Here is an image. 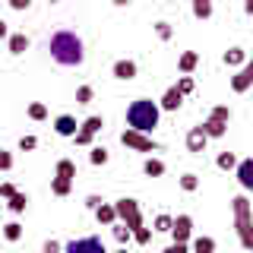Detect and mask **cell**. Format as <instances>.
I'll use <instances>...</instances> for the list:
<instances>
[{
  "instance_id": "cell-1",
  "label": "cell",
  "mask_w": 253,
  "mask_h": 253,
  "mask_svg": "<svg viewBox=\"0 0 253 253\" xmlns=\"http://www.w3.org/2000/svg\"><path fill=\"white\" fill-rule=\"evenodd\" d=\"M51 57L60 63V67H79L85 60V47H83V38L70 29H60L51 35V44H47Z\"/></svg>"
},
{
  "instance_id": "cell-2",
  "label": "cell",
  "mask_w": 253,
  "mask_h": 253,
  "mask_svg": "<svg viewBox=\"0 0 253 253\" xmlns=\"http://www.w3.org/2000/svg\"><path fill=\"white\" fill-rule=\"evenodd\" d=\"M114 212H117V221L130 228V234H133V241H136V244H149V241H152V231L142 225L139 200H133V196H124V200L114 203Z\"/></svg>"
},
{
  "instance_id": "cell-3",
  "label": "cell",
  "mask_w": 253,
  "mask_h": 253,
  "mask_svg": "<svg viewBox=\"0 0 253 253\" xmlns=\"http://www.w3.org/2000/svg\"><path fill=\"white\" fill-rule=\"evenodd\" d=\"M158 121H162V108H158L152 98H136L126 108V124H130V130H139V133H149V136H152Z\"/></svg>"
},
{
  "instance_id": "cell-4",
  "label": "cell",
  "mask_w": 253,
  "mask_h": 253,
  "mask_svg": "<svg viewBox=\"0 0 253 253\" xmlns=\"http://www.w3.org/2000/svg\"><path fill=\"white\" fill-rule=\"evenodd\" d=\"M231 212H234V231L241 237V247L253 250V212H250L247 193H241V196L231 200Z\"/></svg>"
},
{
  "instance_id": "cell-5",
  "label": "cell",
  "mask_w": 253,
  "mask_h": 253,
  "mask_svg": "<svg viewBox=\"0 0 253 253\" xmlns=\"http://www.w3.org/2000/svg\"><path fill=\"white\" fill-rule=\"evenodd\" d=\"M228 121H231V108H228V105H215V108L209 111V117H206L200 126H203V133H206L209 139H218V136H225Z\"/></svg>"
},
{
  "instance_id": "cell-6",
  "label": "cell",
  "mask_w": 253,
  "mask_h": 253,
  "mask_svg": "<svg viewBox=\"0 0 253 253\" xmlns=\"http://www.w3.org/2000/svg\"><path fill=\"white\" fill-rule=\"evenodd\" d=\"M121 142L126 149H133V152H142V155H149V152H158V142L149 136V133H139V130H124L121 133Z\"/></svg>"
},
{
  "instance_id": "cell-7",
  "label": "cell",
  "mask_w": 253,
  "mask_h": 253,
  "mask_svg": "<svg viewBox=\"0 0 253 253\" xmlns=\"http://www.w3.org/2000/svg\"><path fill=\"white\" fill-rule=\"evenodd\" d=\"M105 126V121H101L98 114H92V117H85L83 124H79V130L73 133V139H76V146H92V136Z\"/></svg>"
},
{
  "instance_id": "cell-8",
  "label": "cell",
  "mask_w": 253,
  "mask_h": 253,
  "mask_svg": "<svg viewBox=\"0 0 253 253\" xmlns=\"http://www.w3.org/2000/svg\"><path fill=\"white\" fill-rule=\"evenodd\" d=\"M63 253H108L101 237H76V241L63 244Z\"/></svg>"
},
{
  "instance_id": "cell-9",
  "label": "cell",
  "mask_w": 253,
  "mask_h": 253,
  "mask_svg": "<svg viewBox=\"0 0 253 253\" xmlns=\"http://www.w3.org/2000/svg\"><path fill=\"white\" fill-rule=\"evenodd\" d=\"M171 237H174V244H187L190 237H193V218L190 215H177L171 221V231H168Z\"/></svg>"
},
{
  "instance_id": "cell-10",
  "label": "cell",
  "mask_w": 253,
  "mask_h": 253,
  "mask_svg": "<svg viewBox=\"0 0 253 253\" xmlns=\"http://www.w3.org/2000/svg\"><path fill=\"white\" fill-rule=\"evenodd\" d=\"M111 73H114V79H121V83H130V79H136L139 67H136V60H130V57H121V60H114Z\"/></svg>"
},
{
  "instance_id": "cell-11",
  "label": "cell",
  "mask_w": 253,
  "mask_h": 253,
  "mask_svg": "<svg viewBox=\"0 0 253 253\" xmlns=\"http://www.w3.org/2000/svg\"><path fill=\"white\" fill-rule=\"evenodd\" d=\"M250 85H253V63L247 60V63H244L241 70H237V76L231 79V89H234L237 95H244V92L250 89Z\"/></svg>"
},
{
  "instance_id": "cell-12",
  "label": "cell",
  "mask_w": 253,
  "mask_h": 253,
  "mask_svg": "<svg viewBox=\"0 0 253 253\" xmlns=\"http://www.w3.org/2000/svg\"><path fill=\"white\" fill-rule=\"evenodd\" d=\"M206 146H209V136L203 133V126H190V133H187V149H190L193 155H203Z\"/></svg>"
},
{
  "instance_id": "cell-13",
  "label": "cell",
  "mask_w": 253,
  "mask_h": 253,
  "mask_svg": "<svg viewBox=\"0 0 253 253\" xmlns=\"http://www.w3.org/2000/svg\"><path fill=\"white\" fill-rule=\"evenodd\" d=\"M234 168H237V180H241V187L253 190V158H241Z\"/></svg>"
},
{
  "instance_id": "cell-14",
  "label": "cell",
  "mask_w": 253,
  "mask_h": 253,
  "mask_svg": "<svg viewBox=\"0 0 253 253\" xmlns=\"http://www.w3.org/2000/svg\"><path fill=\"white\" fill-rule=\"evenodd\" d=\"M54 130H57V136H73V133L79 130V124H76L73 114H60L57 121H54Z\"/></svg>"
},
{
  "instance_id": "cell-15",
  "label": "cell",
  "mask_w": 253,
  "mask_h": 253,
  "mask_svg": "<svg viewBox=\"0 0 253 253\" xmlns=\"http://www.w3.org/2000/svg\"><path fill=\"white\" fill-rule=\"evenodd\" d=\"M180 105H184V95L177 92V85H171V89H165L162 105H158V108H165V111H180Z\"/></svg>"
},
{
  "instance_id": "cell-16",
  "label": "cell",
  "mask_w": 253,
  "mask_h": 253,
  "mask_svg": "<svg viewBox=\"0 0 253 253\" xmlns=\"http://www.w3.org/2000/svg\"><path fill=\"white\" fill-rule=\"evenodd\" d=\"M196 67H200V54H196V51H184V54H180V60H177V70H180L184 76H190Z\"/></svg>"
},
{
  "instance_id": "cell-17",
  "label": "cell",
  "mask_w": 253,
  "mask_h": 253,
  "mask_svg": "<svg viewBox=\"0 0 253 253\" xmlns=\"http://www.w3.org/2000/svg\"><path fill=\"white\" fill-rule=\"evenodd\" d=\"M95 218H98L101 225H114V221H117L114 203H98V206H95Z\"/></svg>"
},
{
  "instance_id": "cell-18",
  "label": "cell",
  "mask_w": 253,
  "mask_h": 253,
  "mask_svg": "<svg viewBox=\"0 0 253 253\" xmlns=\"http://www.w3.org/2000/svg\"><path fill=\"white\" fill-rule=\"evenodd\" d=\"M10 38V54H26L29 51V35L26 32H13V35H6Z\"/></svg>"
},
{
  "instance_id": "cell-19",
  "label": "cell",
  "mask_w": 253,
  "mask_h": 253,
  "mask_svg": "<svg viewBox=\"0 0 253 253\" xmlns=\"http://www.w3.org/2000/svg\"><path fill=\"white\" fill-rule=\"evenodd\" d=\"M221 60H225L228 67H244V63H247V51H244V47H228Z\"/></svg>"
},
{
  "instance_id": "cell-20",
  "label": "cell",
  "mask_w": 253,
  "mask_h": 253,
  "mask_svg": "<svg viewBox=\"0 0 253 253\" xmlns=\"http://www.w3.org/2000/svg\"><path fill=\"white\" fill-rule=\"evenodd\" d=\"M26 206H29V193H22V190H16L10 200H6V209L16 212V215H19V212H26Z\"/></svg>"
},
{
  "instance_id": "cell-21",
  "label": "cell",
  "mask_w": 253,
  "mask_h": 253,
  "mask_svg": "<svg viewBox=\"0 0 253 253\" xmlns=\"http://www.w3.org/2000/svg\"><path fill=\"white\" fill-rule=\"evenodd\" d=\"M165 171L168 168H165L162 158H146V165H142V174H146V177H162Z\"/></svg>"
},
{
  "instance_id": "cell-22",
  "label": "cell",
  "mask_w": 253,
  "mask_h": 253,
  "mask_svg": "<svg viewBox=\"0 0 253 253\" xmlns=\"http://www.w3.org/2000/svg\"><path fill=\"white\" fill-rule=\"evenodd\" d=\"M190 3H193V16H196V19H212V10H215L212 0H190Z\"/></svg>"
},
{
  "instance_id": "cell-23",
  "label": "cell",
  "mask_w": 253,
  "mask_h": 253,
  "mask_svg": "<svg viewBox=\"0 0 253 253\" xmlns=\"http://www.w3.org/2000/svg\"><path fill=\"white\" fill-rule=\"evenodd\" d=\"M70 190H73V180H70V177H54L51 180V193L54 196H67Z\"/></svg>"
},
{
  "instance_id": "cell-24",
  "label": "cell",
  "mask_w": 253,
  "mask_h": 253,
  "mask_svg": "<svg viewBox=\"0 0 253 253\" xmlns=\"http://www.w3.org/2000/svg\"><path fill=\"white\" fill-rule=\"evenodd\" d=\"M57 177H76V162H70V158H60L57 162Z\"/></svg>"
},
{
  "instance_id": "cell-25",
  "label": "cell",
  "mask_w": 253,
  "mask_h": 253,
  "mask_svg": "<svg viewBox=\"0 0 253 253\" xmlns=\"http://www.w3.org/2000/svg\"><path fill=\"white\" fill-rule=\"evenodd\" d=\"M193 253H215V241H212V237H196Z\"/></svg>"
},
{
  "instance_id": "cell-26",
  "label": "cell",
  "mask_w": 253,
  "mask_h": 253,
  "mask_svg": "<svg viewBox=\"0 0 253 253\" xmlns=\"http://www.w3.org/2000/svg\"><path fill=\"white\" fill-rule=\"evenodd\" d=\"M3 237H6L10 244H16V241L22 237V225H19V221H10V225H3Z\"/></svg>"
},
{
  "instance_id": "cell-27",
  "label": "cell",
  "mask_w": 253,
  "mask_h": 253,
  "mask_svg": "<svg viewBox=\"0 0 253 253\" xmlns=\"http://www.w3.org/2000/svg\"><path fill=\"white\" fill-rule=\"evenodd\" d=\"M111 228H114V241L121 244V247H124V244H126V241L133 237V234H130V228H126V225H121V221H114Z\"/></svg>"
},
{
  "instance_id": "cell-28",
  "label": "cell",
  "mask_w": 253,
  "mask_h": 253,
  "mask_svg": "<svg viewBox=\"0 0 253 253\" xmlns=\"http://www.w3.org/2000/svg\"><path fill=\"white\" fill-rule=\"evenodd\" d=\"M215 165L221 171H231L234 165H237V158H234V152H218V158H215Z\"/></svg>"
},
{
  "instance_id": "cell-29",
  "label": "cell",
  "mask_w": 253,
  "mask_h": 253,
  "mask_svg": "<svg viewBox=\"0 0 253 253\" xmlns=\"http://www.w3.org/2000/svg\"><path fill=\"white\" fill-rule=\"evenodd\" d=\"M108 158H111V155H108L105 146H95L92 152H89V162H92V165H108Z\"/></svg>"
},
{
  "instance_id": "cell-30",
  "label": "cell",
  "mask_w": 253,
  "mask_h": 253,
  "mask_svg": "<svg viewBox=\"0 0 253 253\" xmlns=\"http://www.w3.org/2000/svg\"><path fill=\"white\" fill-rule=\"evenodd\" d=\"M180 190H184V193L200 190V177H196V174H184V177H180Z\"/></svg>"
},
{
  "instance_id": "cell-31",
  "label": "cell",
  "mask_w": 253,
  "mask_h": 253,
  "mask_svg": "<svg viewBox=\"0 0 253 253\" xmlns=\"http://www.w3.org/2000/svg\"><path fill=\"white\" fill-rule=\"evenodd\" d=\"M92 98H95V89H92V85H79V89H76V105H89Z\"/></svg>"
},
{
  "instance_id": "cell-32",
  "label": "cell",
  "mask_w": 253,
  "mask_h": 253,
  "mask_svg": "<svg viewBox=\"0 0 253 253\" xmlns=\"http://www.w3.org/2000/svg\"><path fill=\"white\" fill-rule=\"evenodd\" d=\"M29 117H32V121H44V117H47V105L32 101V105H29Z\"/></svg>"
},
{
  "instance_id": "cell-33",
  "label": "cell",
  "mask_w": 253,
  "mask_h": 253,
  "mask_svg": "<svg viewBox=\"0 0 253 253\" xmlns=\"http://www.w3.org/2000/svg\"><path fill=\"white\" fill-rule=\"evenodd\" d=\"M171 215H168V212H158V215H155V231H171Z\"/></svg>"
},
{
  "instance_id": "cell-34",
  "label": "cell",
  "mask_w": 253,
  "mask_h": 253,
  "mask_svg": "<svg viewBox=\"0 0 253 253\" xmlns=\"http://www.w3.org/2000/svg\"><path fill=\"white\" fill-rule=\"evenodd\" d=\"M177 92L187 98V95L193 92V76H180V79H177Z\"/></svg>"
},
{
  "instance_id": "cell-35",
  "label": "cell",
  "mask_w": 253,
  "mask_h": 253,
  "mask_svg": "<svg viewBox=\"0 0 253 253\" xmlns=\"http://www.w3.org/2000/svg\"><path fill=\"white\" fill-rule=\"evenodd\" d=\"M155 35L162 38V42H171V35H174V32H171L168 22H155Z\"/></svg>"
},
{
  "instance_id": "cell-36",
  "label": "cell",
  "mask_w": 253,
  "mask_h": 253,
  "mask_svg": "<svg viewBox=\"0 0 253 253\" xmlns=\"http://www.w3.org/2000/svg\"><path fill=\"white\" fill-rule=\"evenodd\" d=\"M19 149H22V152H32V149H38V139L35 136H22L19 139Z\"/></svg>"
},
{
  "instance_id": "cell-37",
  "label": "cell",
  "mask_w": 253,
  "mask_h": 253,
  "mask_svg": "<svg viewBox=\"0 0 253 253\" xmlns=\"http://www.w3.org/2000/svg\"><path fill=\"white\" fill-rule=\"evenodd\" d=\"M13 168V152H3L0 149V171H10Z\"/></svg>"
},
{
  "instance_id": "cell-38",
  "label": "cell",
  "mask_w": 253,
  "mask_h": 253,
  "mask_svg": "<svg viewBox=\"0 0 253 253\" xmlns=\"http://www.w3.org/2000/svg\"><path fill=\"white\" fill-rule=\"evenodd\" d=\"M13 193H16V187L10 184V180H3V184H0V196H3V200H10Z\"/></svg>"
},
{
  "instance_id": "cell-39",
  "label": "cell",
  "mask_w": 253,
  "mask_h": 253,
  "mask_svg": "<svg viewBox=\"0 0 253 253\" xmlns=\"http://www.w3.org/2000/svg\"><path fill=\"white\" fill-rule=\"evenodd\" d=\"M6 3H10L16 13H22V10H29V3H32V0H6Z\"/></svg>"
},
{
  "instance_id": "cell-40",
  "label": "cell",
  "mask_w": 253,
  "mask_h": 253,
  "mask_svg": "<svg viewBox=\"0 0 253 253\" xmlns=\"http://www.w3.org/2000/svg\"><path fill=\"white\" fill-rule=\"evenodd\" d=\"M63 247H60V241H44V250L42 253H60Z\"/></svg>"
},
{
  "instance_id": "cell-41",
  "label": "cell",
  "mask_w": 253,
  "mask_h": 253,
  "mask_svg": "<svg viewBox=\"0 0 253 253\" xmlns=\"http://www.w3.org/2000/svg\"><path fill=\"white\" fill-rule=\"evenodd\" d=\"M98 203H101V196H95V193H92V196H85V206H89L92 212H95V206H98Z\"/></svg>"
},
{
  "instance_id": "cell-42",
  "label": "cell",
  "mask_w": 253,
  "mask_h": 253,
  "mask_svg": "<svg viewBox=\"0 0 253 253\" xmlns=\"http://www.w3.org/2000/svg\"><path fill=\"white\" fill-rule=\"evenodd\" d=\"M165 253H187V244H171Z\"/></svg>"
},
{
  "instance_id": "cell-43",
  "label": "cell",
  "mask_w": 253,
  "mask_h": 253,
  "mask_svg": "<svg viewBox=\"0 0 253 253\" xmlns=\"http://www.w3.org/2000/svg\"><path fill=\"white\" fill-rule=\"evenodd\" d=\"M6 35H10V29H6V22H3V19H0V42H3V38H6Z\"/></svg>"
},
{
  "instance_id": "cell-44",
  "label": "cell",
  "mask_w": 253,
  "mask_h": 253,
  "mask_svg": "<svg viewBox=\"0 0 253 253\" xmlns=\"http://www.w3.org/2000/svg\"><path fill=\"white\" fill-rule=\"evenodd\" d=\"M111 3H114V6H130L133 0H111Z\"/></svg>"
},
{
  "instance_id": "cell-45",
  "label": "cell",
  "mask_w": 253,
  "mask_h": 253,
  "mask_svg": "<svg viewBox=\"0 0 253 253\" xmlns=\"http://www.w3.org/2000/svg\"><path fill=\"white\" fill-rule=\"evenodd\" d=\"M244 10H247V13H253V0H244Z\"/></svg>"
},
{
  "instance_id": "cell-46",
  "label": "cell",
  "mask_w": 253,
  "mask_h": 253,
  "mask_svg": "<svg viewBox=\"0 0 253 253\" xmlns=\"http://www.w3.org/2000/svg\"><path fill=\"white\" fill-rule=\"evenodd\" d=\"M117 253H130V250H126V247H121V250H117Z\"/></svg>"
},
{
  "instance_id": "cell-47",
  "label": "cell",
  "mask_w": 253,
  "mask_h": 253,
  "mask_svg": "<svg viewBox=\"0 0 253 253\" xmlns=\"http://www.w3.org/2000/svg\"><path fill=\"white\" fill-rule=\"evenodd\" d=\"M47 3H60V0H47Z\"/></svg>"
}]
</instances>
